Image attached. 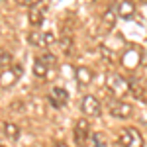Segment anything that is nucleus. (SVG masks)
<instances>
[{
	"instance_id": "nucleus-15",
	"label": "nucleus",
	"mask_w": 147,
	"mask_h": 147,
	"mask_svg": "<svg viewBox=\"0 0 147 147\" xmlns=\"http://www.w3.org/2000/svg\"><path fill=\"white\" fill-rule=\"evenodd\" d=\"M129 88H131L129 92H131L136 98H143V86H141V84H137V82L131 80V82H129Z\"/></svg>"
},
{
	"instance_id": "nucleus-16",
	"label": "nucleus",
	"mask_w": 147,
	"mask_h": 147,
	"mask_svg": "<svg viewBox=\"0 0 147 147\" xmlns=\"http://www.w3.org/2000/svg\"><path fill=\"white\" fill-rule=\"evenodd\" d=\"M10 63H12V57H10V53L2 51V59H0V65H2V71H4L6 67H10Z\"/></svg>"
},
{
	"instance_id": "nucleus-11",
	"label": "nucleus",
	"mask_w": 147,
	"mask_h": 147,
	"mask_svg": "<svg viewBox=\"0 0 147 147\" xmlns=\"http://www.w3.org/2000/svg\"><path fill=\"white\" fill-rule=\"evenodd\" d=\"M2 136L12 139V141H16L18 136H20V127L16 124H12V122H2Z\"/></svg>"
},
{
	"instance_id": "nucleus-3",
	"label": "nucleus",
	"mask_w": 147,
	"mask_h": 147,
	"mask_svg": "<svg viewBox=\"0 0 147 147\" xmlns=\"http://www.w3.org/2000/svg\"><path fill=\"white\" fill-rule=\"evenodd\" d=\"M120 147H143V137L136 127H124L118 137Z\"/></svg>"
},
{
	"instance_id": "nucleus-1",
	"label": "nucleus",
	"mask_w": 147,
	"mask_h": 147,
	"mask_svg": "<svg viewBox=\"0 0 147 147\" xmlns=\"http://www.w3.org/2000/svg\"><path fill=\"white\" fill-rule=\"evenodd\" d=\"M106 106H108V112L112 114L114 118L127 120V118L134 116V106L127 104V102H124V100H120V98H112V100H108Z\"/></svg>"
},
{
	"instance_id": "nucleus-5",
	"label": "nucleus",
	"mask_w": 147,
	"mask_h": 147,
	"mask_svg": "<svg viewBox=\"0 0 147 147\" xmlns=\"http://www.w3.org/2000/svg\"><path fill=\"white\" fill-rule=\"evenodd\" d=\"M80 110H82L84 116H100L102 106H100V102L96 100L94 96L86 94V96L80 98Z\"/></svg>"
},
{
	"instance_id": "nucleus-6",
	"label": "nucleus",
	"mask_w": 147,
	"mask_h": 147,
	"mask_svg": "<svg viewBox=\"0 0 147 147\" xmlns=\"http://www.w3.org/2000/svg\"><path fill=\"white\" fill-rule=\"evenodd\" d=\"M88 136H90V125H88V122L86 120H77V124H75V143L79 147H84Z\"/></svg>"
},
{
	"instance_id": "nucleus-19",
	"label": "nucleus",
	"mask_w": 147,
	"mask_h": 147,
	"mask_svg": "<svg viewBox=\"0 0 147 147\" xmlns=\"http://www.w3.org/2000/svg\"><path fill=\"white\" fill-rule=\"evenodd\" d=\"M53 147H67V145H65V143H55Z\"/></svg>"
},
{
	"instance_id": "nucleus-2",
	"label": "nucleus",
	"mask_w": 147,
	"mask_h": 147,
	"mask_svg": "<svg viewBox=\"0 0 147 147\" xmlns=\"http://www.w3.org/2000/svg\"><path fill=\"white\" fill-rule=\"evenodd\" d=\"M106 88L112 92L116 98H122L125 92L129 90V84H127V80L124 77H120V75H116V73H110L108 77H106Z\"/></svg>"
},
{
	"instance_id": "nucleus-4",
	"label": "nucleus",
	"mask_w": 147,
	"mask_h": 147,
	"mask_svg": "<svg viewBox=\"0 0 147 147\" xmlns=\"http://www.w3.org/2000/svg\"><path fill=\"white\" fill-rule=\"evenodd\" d=\"M55 67V57L51 55V53H45L43 57H37L34 63V75L37 79L45 80L49 77V71Z\"/></svg>"
},
{
	"instance_id": "nucleus-10",
	"label": "nucleus",
	"mask_w": 147,
	"mask_h": 147,
	"mask_svg": "<svg viewBox=\"0 0 147 147\" xmlns=\"http://www.w3.org/2000/svg\"><path fill=\"white\" fill-rule=\"evenodd\" d=\"M114 22H116V12L114 8H108V10L104 12V16H102V34H106V32H110L114 28Z\"/></svg>"
},
{
	"instance_id": "nucleus-12",
	"label": "nucleus",
	"mask_w": 147,
	"mask_h": 147,
	"mask_svg": "<svg viewBox=\"0 0 147 147\" xmlns=\"http://www.w3.org/2000/svg\"><path fill=\"white\" fill-rule=\"evenodd\" d=\"M28 18H30V24L35 26V28H39L41 24H43V18H45V14H43V8H32L30 14H28Z\"/></svg>"
},
{
	"instance_id": "nucleus-8",
	"label": "nucleus",
	"mask_w": 147,
	"mask_h": 147,
	"mask_svg": "<svg viewBox=\"0 0 147 147\" xmlns=\"http://www.w3.org/2000/svg\"><path fill=\"white\" fill-rule=\"evenodd\" d=\"M22 73H24V69L20 67V65H16L14 69H4L2 71V80H0V84H2V88L6 90L8 86H12L16 80L22 77Z\"/></svg>"
},
{
	"instance_id": "nucleus-13",
	"label": "nucleus",
	"mask_w": 147,
	"mask_h": 147,
	"mask_svg": "<svg viewBox=\"0 0 147 147\" xmlns=\"http://www.w3.org/2000/svg\"><path fill=\"white\" fill-rule=\"evenodd\" d=\"M134 12H136L134 2H131V0H124V2L120 4V8H118V16H120V18H131Z\"/></svg>"
},
{
	"instance_id": "nucleus-14",
	"label": "nucleus",
	"mask_w": 147,
	"mask_h": 147,
	"mask_svg": "<svg viewBox=\"0 0 147 147\" xmlns=\"http://www.w3.org/2000/svg\"><path fill=\"white\" fill-rule=\"evenodd\" d=\"M77 80H79V84H88L92 80V71L90 69H86V67H79L77 69Z\"/></svg>"
},
{
	"instance_id": "nucleus-7",
	"label": "nucleus",
	"mask_w": 147,
	"mask_h": 147,
	"mask_svg": "<svg viewBox=\"0 0 147 147\" xmlns=\"http://www.w3.org/2000/svg\"><path fill=\"white\" fill-rule=\"evenodd\" d=\"M47 98H49L53 108H63V106H67V102H69V92L65 88H61V86H55V88L49 90Z\"/></svg>"
},
{
	"instance_id": "nucleus-17",
	"label": "nucleus",
	"mask_w": 147,
	"mask_h": 147,
	"mask_svg": "<svg viewBox=\"0 0 147 147\" xmlns=\"http://www.w3.org/2000/svg\"><path fill=\"white\" fill-rule=\"evenodd\" d=\"M92 143H94V147H106V143H104V139H102L100 134H94V136H92Z\"/></svg>"
},
{
	"instance_id": "nucleus-9",
	"label": "nucleus",
	"mask_w": 147,
	"mask_h": 147,
	"mask_svg": "<svg viewBox=\"0 0 147 147\" xmlns=\"http://www.w3.org/2000/svg\"><path fill=\"white\" fill-rule=\"evenodd\" d=\"M53 34H43V32H32V34L28 35V41L32 43V45H41V47H45L49 45V43H53Z\"/></svg>"
},
{
	"instance_id": "nucleus-18",
	"label": "nucleus",
	"mask_w": 147,
	"mask_h": 147,
	"mask_svg": "<svg viewBox=\"0 0 147 147\" xmlns=\"http://www.w3.org/2000/svg\"><path fill=\"white\" fill-rule=\"evenodd\" d=\"M16 2L22 4V6H30V8H35L39 4V0H16Z\"/></svg>"
}]
</instances>
